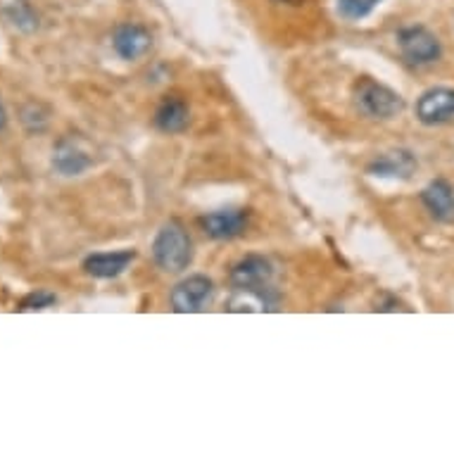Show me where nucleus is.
<instances>
[{"mask_svg": "<svg viewBox=\"0 0 454 454\" xmlns=\"http://www.w3.org/2000/svg\"><path fill=\"white\" fill-rule=\"evenodd\" d=\"M112 48L121 60L134 62L153 48V36L141 24H120L112 34Z\"/></svg>", "mask_w": 454, "mask_h": 454, "instance_id": "nucleus-8", "label": "nucleus"}, {"mask_svg": "<svg viewBox=\"0 0 454 454\" xmlns=\"http://www.w3.org/2000/svg\"><path fill=\"white\" fill-rule=\"evenodd\" d=\"M417 120L426 127H438L454 120V89L435 86L424 90L417 100Z\"/></svg>", "mask_w": 454, "mask_h": 454, "instance_id": "nucleus-6", "label": "nucleus"}, {"mask_svg": "<svg viewBox=\"0 0 454 454\" xmlns=\"http://www.w3.org/2000/svg\"><path fill=\"white\" fill-rule=\"evenodd\" d=\"M5 124H8V112L3 107V103H0V131L5 129Z\"/></svg>", "mask_w": 454, "mask_h": 454, "instance_id": "nucleus-18", "label": "nucleus"}, {"mask_svg": "<svg viewBox=\"0 0 454 454\" xmlns=\"http://www.w3.org/2000/svg\"><path fill=\"white\" fill-rule=\"evenodd\" d=\"M93 167V160L74 138H62L52 148V169L60 176H82Z\"/></svg>", "mask_w": 454, "mask_h": 454, "instance_id": "nucleus-10", "label": "nucleus"}, {"mask_svg": "<svg viewBox=\"0 0 454 454\" xmlns=\"http://www.w3.org/2000/svg\"><path fill=\"white\" fill-rule=\"evenodd\" d=\"M169 300H172L174 312H205V309L212 305V300H215V283H212V278H207V276L202 274L188 276V278H184V281H179L174 286Z\"/></svg>", "mask_w": 454, "mask_h": 454, "instance_id": "nucleus-4", "label": "nucleus"}, {"mask_svg": "<svg viewBox=\"0 0 454 454\" xmlns=\"http://www.w3.org/2000/svg\"><path fill=\"white\" fill-rule=\"evenodd\" d=\"M352 96H355L357 110L369 120H395L404 110V98L390 86L373 82V79H359Z\"/></svg>", "mask_w": 454, "mask_h": 454, "instance_id": "nucleus-2", "label": "nucleus"}, {"mask_svg": "<svg viewBox=\"0 0 454 454\" xmlns=\"http://www.w3.org/2000/svg\"><path fill=\"white\" fill-rule=\"evenodd\" d=\"M58 302V298L52 295V293H45V291H38V293H31V295H27V298L20 302V309H48V307H52Z\"/></svg>", "mask_w": 454, "mask_h": 454, "instance_id": "nucleus-16", "label": "nucleus"}, {"mask_svg": "<svg viewBox=\"0 0 454 454\" xmlns=\"http://www.w3.org/2000/svg\"><path fill=\"white\" fill-rule=\"evenodd\" d=\"M0 17L22 34L38 29V12L29 0H0Z\"/></svg>", "mask_w": 454, "mask_h": 454, "instance_id": "nucleus-14", "label": "nucleus"}, {"mask_svg": "<svg viewBox=\"0 0 454 454\" xmlns=\"http://www.w3.org/2000/svg\"><path fill=\"white\" fill-rule=\"evenodd\" d=\"M278 5H291V8H300V5H305L307 0H274Z\"/></svg>", "mask_w": 454, "mask_h": 454, "instance_id": "nucleus-17", "label": "nucleus"}, {"mask_svg": "<svg viewBox=\"0 0 454 454\" xmlns=\"http://www.w3.org/2000/svg\"><path fill=\"white\" fill-rule=\"evenodd\" d=\"M191 121V110L181 98H167L155 112V124L164 134H181Z\"/></svg>", "mask_w": 454, "mask_h": 454, "instance_id": "nucleus-13", "label": "nucleus"}, {"mask_svg": "<svg viewBox=\"0 0 454 454\" xmlns=\"http://www.w3.org/2000/svg\"><path fill=\"white\" fill-rule=\"evenodd\" d=\"M419 169V162L414 153L410 150H390L383 153L373 162H369L366 172L372 176H380V179H411Z\"/></svg>", "mask_w": 454, "mask_h": 454, "instance_id": "nucleus-9", "label": "nucleus"}, {"mask_svg": "<svg viewBox=\"0 0 454 454\" xmlns=\"http://www.w3.org/2000/svg\"><path fill=\"white\" fill-rule=\"evenodd\" d=\"M421 202L428 215L440 223H454V186L445 179L431 181L421 191Z\"/></svg>", "mask_w": 454, "mask_h": 454, "instance_id": "nucleus-11", "label": "nucleus"}, {"mask_svg": "<svg viewBox=\"0 0 454 454\" xmlns=\"http://www.w3.org/2000/svg\"><path fill=\"white\" fill-rule=\"evenodd\" d=\"M271 276H274L271 262L264 260L262 254H247L233 264L231 286L236 291H257V288H267Z\"/></svg>", "mask_w": 454, "mask_h": 454, "instance_id": "nucleus-7", "label": "nucleus"}, {"mask_svg": "<svg viewBox=\"0 0 454 454\" xmlns=\"http://www.w3.org/2000/svg\"><path fill=\"white\" fill-rule=\"evenodd\" d=\"M153 260L167 274H181L193 262V240L184 223L172 219L157 231L153 240Z\"/></svg>", "mask_w": 454, "mask_h": 454, "instance_id": "nucleus-1", "label": "nucleus"}, {"mask_svg": "<svg viewBox=\"0 0 454 454\" xmlns=\"http://www.w3.org/2000/svg\"><path fill=\"white\" fill-rule=\"evenodd\" d=\"M338 3V10L340 15L348 17V20H362L372 12L380 0H335Z\"/></svg>", "mask_w": 454, "mask_h": 454, "instance_id": "nucleus-15", "label": "nucleus"}, {"mask_svg": "<svg viewBox=\"0 0 454 454\" xmlns=\"http://www.w3.org/2000/svg\"><path fill=\"white\" fill-rule=\"evenodd\" d=\"M198 223L209 239L231 240L239 239L250 226V212L247 209H216V212L202 215Z\"/></svg>", "mask_w": 454, "mask_h": 454, "instance_id": "nucleus-5", "label": "nucleus"}, {"mask_svg": "<svg viewBox=\"0 0 454 454\" xmlns=\"http://www.w3.org/2000/svg\"><path fill=\"white\" fill-rule=\"evenodd\" d=\"M397 48L403 52V58L411 67H428L435 65L442 58V43L440 38L426 27H404L397 34Z\"/></svg>", "mask_w": 454, "mask_h": 454, "instance_id": "nucleus-3", "label": "nucleus"}, {"mask_svg": "<svg viewBox=\"0 0 454 454\" xmlns=\"http://www.w3.org/2000/svg\"><path fill=\"white\" fill-rule=\"evenodd\" d=\"M136 260L134 250H120V253H96L83 260V271L93 278H114L124 274L129 264Z\"/></svg>", "mask_w": 454, "mask_h": 454, "instance_id": "nucleus-12", "label": "nucleus"}]
</instances>
